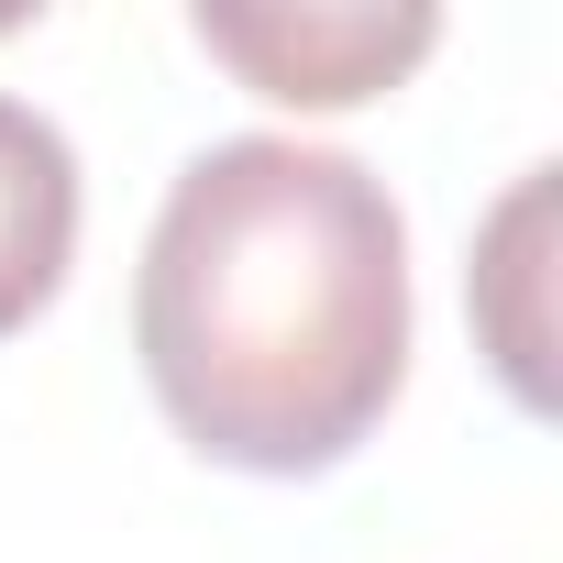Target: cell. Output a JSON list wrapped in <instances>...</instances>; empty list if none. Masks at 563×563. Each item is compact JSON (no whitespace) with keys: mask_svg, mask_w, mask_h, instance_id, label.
<instances>
[{"mask_svg":"<svg viewBox=\"0 0 563 563\" xmlns=\"http://www.w3.org/2000/svg\"><path fill=\"white\" fill-rule=\"evenodd\" d=\"M133 354L210 464H343L409 376V221L387 177L288 133L188 155L144 232Z\"/></svg>","mask_w":563,"mask_h":563,"instance_id":"6da1fadb","label":"cell"},{"mask_svg":"<svg viewBox=\"0 0 563 563\" xmlns=\"http://www.w3.org/2000/svg\"><path fill=\"white\" fill-rule=\"evenodd\" d=\"M199 45L221 67H243L265 100H299V111H343V100H376L387 78H409L442 23L420 12H199Z\"/></svg>","mask_w":563,"mask_h":563,"instance_id":"7a4b0ae2","label":"cell"},{"mask_svg":"<svg viewBox=\"0 0 563 563\" xmlns=\"http://www.w3.org/2000/svg\"><path fill=\"white\" fill-rule=\"evenodd\" d=\"M67 254H78V155L34 100L0 89V343L67 288Z\"/></svg>","mask_w":563,"mask_h":563,"instance_id":"3957f363","label":"cell"},{"mask_svg":"<svg viewBox=\"0 0 563 563\" xmlns=\"http://www.w3.org/2000/svg\"><path fill=\"white\" fill-rule=\"evenodd\" d=\"M541 221H552V166H530L486 232V265H475V299H486V343L508 365V387L541 409V321H530V288H541Z\"/></svg>","mask_w":563,"mask_h":563,"instance_id":"277c9868","label":"cell"}]
</instances>
